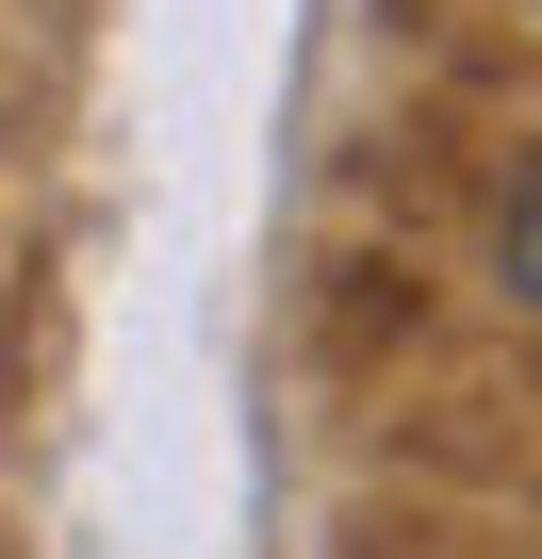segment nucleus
<instances>
[{
  "mask_svg": "<svg viewBox=\"0 0 542 559\" xmlns=\"http://www.w3.org/2000/svg\"><path fill=\"white\" fill-rule=\"evenodd\" d=\"M509 280H526V297H542V165L509 181Z\"/></svg>",
  "mask_w": 542,
  "mask_h": 559,
  "instance_id": "f257e3e1",
  "label": "nucleus"
}]
</instances>
